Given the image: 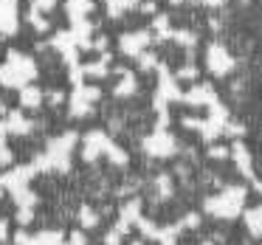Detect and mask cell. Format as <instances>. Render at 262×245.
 I'll return each instance as SVG.
<instances>
[{"instance_id": "1", "label": "cell", "mask_w": 262, "mask_h": 245, "mask_svg": "<svg viewBox=\"0 0 262 245\" xmlns=\"http://www.w3.org/2000/svg\"><path fill=\"white\" fill-rule=\"evenodd\" d=\"M206 62H209L211 74L223 76V74H228V71H231L234 59L228 57V51H226V48L220 46V42H214V46L209 48V54H206Z\"/></svg>"}, {"instance_id": "2", "label": "cell", "mask_w": 262, "mask_h": 245, "mask_svg": "<svg viewBox=\"0 0 262 245\" xmlns=\"http://www.w3.org/2000/svg\"><path fill=\"white\" fill-rule=\"evenodd\" d=\"M152 40L149 31H136V34H124L121 37V51L124 54H141V48Z\"/></svg>"}, {"instance_id": "3", "label": "cell", "mask_w": 262, "mask_h": 245, "mask_svg": "<svg viewBox=\"0 0 262 245\" xmlns=\"http://www.w3.org/2000/svg\"><path fill=\"white\" fill-rule=\"evenodd\" d=\"M93 9V0H68V14L74 20H82V14Z\"/></svg>"}, {"instance_id": "4", "label": "cell", "mask_w": 262, "mask_h": 245, "mask_svg": "<svg viewBox=\"0 0 262 245\" xmlns=\"http://www.w3.org/2000/svg\"><path fill=\"white\" fill-rule=\"evenodd\" d=\"M29 17H31V26H34V29H40V31H46V29H48V23H46V20H42L37 12H31Z\"/></svg>"}, {"instance_id": "5", "label": "cell", "mask_w": 262, "mask_h": 245, "mask_svg": "<svg viewBox=\"0 0 262 245\" xmlns=\"http://www.w3.org/2000/svg\"><path fill=\"white\" fill-rule=\"evenodd\" d=\"M141 68H155V57H152V54H149V57H147V54H144V57H141Z\"/></svg>"}, {"instance_id": "6", "label": "cell", "mask_w": 262, "mask_h": 245, "mask_svg": "<svg viewBox=\"0 0 262 245\" xmlns=\"http://www.w3.org/2000/svg\"><path fill=\"white\" fill-rule=\"evenodd\" d=\"M194 3H203V6H223V0H194Z\"/></svg>"}, {"instance_id": "7", "label": "cell", "mask_w": 262, "mask_h": 245, "mask_svg": "<svg viewBox=\"0 0 262 245\" xmlns=\"http://www.w3.org/2000/svg\"><path fill=\"white\" fill-rule=\"evenodd\" d=\"M169 3H175V6H178V3H183V0H169Z\"/></svg>"}]
</instances>
